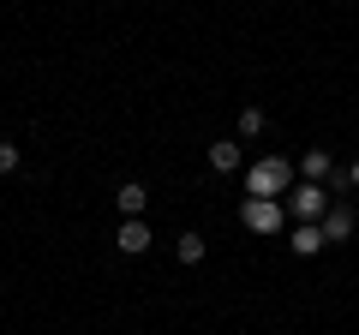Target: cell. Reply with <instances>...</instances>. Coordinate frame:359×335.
<instances>
[{
	"label": "cell",
	"instance_id": "4fadbf2b",
	"mask_svg": "<svg viewBox=\"0 0 359 335\" xmlns=\"http://www.w3.org/2000/svg\"><path fill=\"white\" fill-rule=\"evenodd\" d=\"M347 186H359V162H353V168H347Z\"/></svg>",
	"mask_w": 359,
	"mask_h": 335
},
{
	"label": "cell",
	"instance_id": "52a82bcc",
	"mask_svg": "<svg viewBox=\"0 0 359 335\" xmlns=\"http://www.w3.org/2000/svg\"><path fill=\"white\" fill-rule=\"evenodd\" d=\"M287 245H294L299 258H311V252H323V228H318V221H299V228H294V240H287Z\"/></svg>",
	"mask_w": 359,
	"mask_h": 335
},
{
	"label": "cell",
	"instance_id": "8fae6325",
	"mask_svg": "<svg viewBox=\"0 0 359 335\" xmlns=\"http://www.w3.org/2000/svg\"><path fill=\"white\" fill-rule=\"evenodd\" d=\"M240 132H245V138H257V132H264V114H257V108H245V114H240Z\"/></svg>",
	"mask_w": 359,
	"mask_h": 335
},
{
	"label": "cell",
	"instance_id": "30bf717a",
	"mask_svg": "<svg viewBox=\"0 0 359 335\" xmlns=\"http://www.w3.org/2000/svg\"><path fill=\"white\" fill-rule=\"evenodd\" d=\"M204 258V233H180V264H198Z\"/></svg>",
	"mask_w": 359,
	"mask_h": 335
},
{
	"label": "cell",
	"instance_id": "3957f363",
	"mask_svg": "<svg viewBox=\"0 0 359 335\" xmlns=\"http://www.w3.org/2000/svg\"><path fill=\"white\" fill-rule=\"evenodd\" d=\"M287 216H299V221H323V210H330V198H323V186H294V198H287Z\"/></svg>",
	"mask_w": 359,
	"mask_h": 335
},
{
	"label": "cell",
	"instance_id": "8992f818",
	"mask_svg": "<svg viewBox=\"0 0 359 335\" xmlns=\"http://www.w3.org/2000/svg\"><path fill=\"white\" fill-rule=\"evenodd\" d=\"M299 174H306L311 186H323V180H330V174H335V162H330V150H306V156H299Z\"/></svg>",
	"mask_w": 359,
	"mask_h": 335
},
{
	"label": "cell",
	"instance_id": "277c9868",
	"mask_svg": "<svg viewBox=\"0 0 359 335\" xmlns=\"http://www.w3.org/2000/svg\"><path fill=\"white\" fill-rule=\"evenodd\" d=\"M318 228H323V245H341V240H353L359 216H353L347 204H330V210H323V221H318Z\"/></svg>",
	"mask_w": 359,
	"mask_h": 335
},
{
	"label": "cell",
	"instance_id": "ba28073f",
	"mask_svg": "<svg viewBox=\"0 0 359 335\" xmlns=\"http://www.w3.org/2000/svg\"><path fill=\"white\" fill-rule=\"evenodd\" d=\"M114 204H120V216H144V204H150V192H144V186L132 180V186H120V192H114Z\"/></svg>",
	"mask_w": 359,
	"mask_h": 335
},
{
	"label": "cell",
	"instance_id": "9c48e42d",
	"mask_svg": "<svg viewBox=\"0 0 359 335\" xmlns=\"http://www.w3.org/2000/svg\"><path fill=\"white\" fill-rule=\"evenodd\" d=\"M210 168H216V174H233V168H240V144H210Z\"/></svg>",
	"mask_w": 359,
	"mask_h": 335
},
{
	"label": "cell",
	"instance_id": "6da1fadb",
	"mask_svg": "<svg viewBox=\"0 0 359 335\" xmlns=\"http://www.w3.org/2000/svg\"><path fill=\"white\" fill-rule=\"evenodd\" d=\"M287 180H294V162H287V156H264V162L245 168V192H252V198H276V192H287Z\"/></svg>",
	"mask_w": 359,
	"mask_h": 335
},
{
	"label": "cell",
	"instance_id": "5b68a950",
	"mask_svg": "<svg viewBox=\"0 0 359 335\" xmlns=\"http://www.w3.org/2000/svg\"><path fill=\"white\" fill-rule=\"evenodd\" d=\"M114 245L126 252V258H138V252H150V228H144V216H126V221H120Z\"/></svg>",
	"mask_w": 359,
	"mask_h": 335
},
{
	"label": "cell",
	"instance_id": "7a4b0ae2",
	"mask_svg": "<svg viewBox=\"0 0 359 335\" xmlns=\"http://www.w3.org/2000/svg\"><path fill=\"white\" fill-rule=\"evenodd\" d=\"M240 221H245V228H252V233H282L287 210H282V198H245Z\"/></svg>",
	"mask_w": 359,
	"mask_h": 335
},
{
	"label": "cell",
	"instance_id": "7c38bea8",
	"mask_svg": "<svg viewBox=\"0 0 359 335\" xmlns=\"http://www.w3.org/2000/svg\"><path fill=\"white\" fill-rule=\"evenodd\" d=\"M18 168V144H0V174H13Z\"/></svg>",
	"mask_w": 359,
	"mask_h": 335
}]
</instances>
